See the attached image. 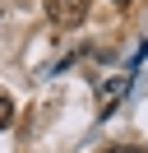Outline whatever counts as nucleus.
I'll return each mask as SVG.
<instances>
[{"label":"nucleus","mask_w":148,"mask_h":153,"mask_svg":"<svg viewBox=\"0 0 148 153\" xmlns=\"http://www.w3.org/2000/svg\"><path fill=\"white\" fill-rule=\"evenodd\" d=\"M46 14H51V23H60V28H74V23H83V14H88V0H46Z\"/></svg>","instance_id":"obj_1"},{"label":"nucleus","mask_w":148,"mask_h":153,"mask_svg":"<svg viewBox=\"0 0 148 153\" xmlns=\"http://www.w3.org/2000/svg\"><path fill=\"white\" fill-rule=\"evenodd\" d=\"M116 5H130V0H116Z\"/></svg>","instance_id":"obj_5"},{"label":"nucleus","mask_w":148,"mask_h":153,"mask_svg":"<svg viewBox=\"0 0 148 153\" xmlns=\"http://www.w3.org/2000/svg\"><path fill=\"white\" fill-rule=\"evenodd\" d=\"M125 88H130V79H125V74L107 79V84L97 88V116H111V111H116V102L125 97Z\"/></svg>","instance_id":"obj_2"},{"label":"nucleus","mask_w":148,"mask_h":153,"mask_svg":"<svg viewBox=\"0 0 148 153\" xmlns=\"http://www.w3.org/2000/svg\"><path fill=\"white\" fill-rule=\"evenodd\" d=\"M107 153H139V149H107Z\"/></svg>","instance_id":"obj_4"},{"label":"nucleus","mask_w":148,"mask_h":153,"mask_svg":"<svg viewBox=\"0 0 148 153\" xmlns=\"http://www.w3.org/2000/svg\"><path fill=\"white\" fill-rule=\"evenodd\" d=\"M9 121H14V102H9V97H5V93H0V130H5V125H9Z\"/></svg>","instance_id":"obj_3"}]
</instances>
